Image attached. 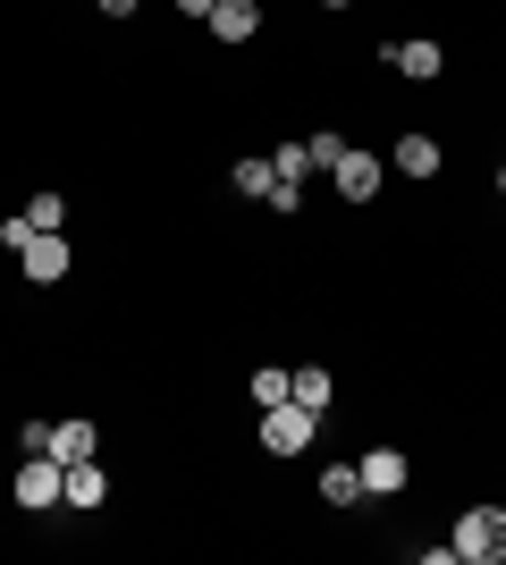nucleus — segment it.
<instances>
[{
	"label": "nucleus",
	"instance_id": "nucleus-1",
	"mask_svg": "<svg viewBox=\"0 0 506 565\" xmlns=\"http://www.w3.org/2000/svg\"><path fill=\"white\" fill-rule=\"evenodd\" d=\"M313 423H321V414H313V405H262V448L270 456H304V448H313Z\"/></svg>",
	"mask_w": 506,
	"mask_h": 565
},
{
	"label": "nucleus",
	"instance_id": "nucleus-2",
	"mask_svg": "<svg viewBox=\"0 0 506 565\" xmlns=\"http://www.w3.org/2000/svg\"><path fill=\"white\" fill-rule=\"evenodd\" d=\"M456 557L464 565L506 557V507H473V515H456Z\"/></svg>",
	"mask_w": 506,
	"mask_h": 565
},
{
	"label": "nucleus",
	"instance_id": "nucleus-3",
	"mask_svg": "<svg viewBox=\"0 0 506 565\" xmlns=\"http://www.w3.org/2000/svg\"><path fill=\"white\" fill-rule=\"evenodd\" d=\"M18 270H25V279H34V287L68 279V236H60V228H34V236H25V245H18Z\"/></svg>",
	"mask_w": 506,
	"mask_h": 565
},
{
	"label": "nucleus",
	"instance_id": "nucleus-4",
	"mask_svg": "<svg viewBox=\"0 0 506 565\" xmlns=\"http://www.w3.org/2000/svg\"><path fill=\"white\" fill-rule=\"evenodd\" d=\"M337 194H346V203H372V194H380V161H372V152H355V143H346V152H337Z\"/></svg>",
	"mask_w": 506,
	"mask_h": 565
},
{
	"label": "nucleus",
	"instance_id": "nucleus-5",
	"mask_svg": "<svg viewBox=\"0 0 506 565\" xmlns=\"http://www.w3.org/2000/svg\"><path fill=\"white\" fill-rule=\"evenodd\" d=\"M380 60H388V68H397V76H413V85H431V76L448 68V60H439V43H431V34H413V43L380 51Z\"/></svg>",
	"mask_w": 506,
	"mask_h": 565
},
{
	"label": "nucleus",
	"instance_id": "nucleus-6",
	"mask_svg": "<svg viewBox=\"0 0 506 565\" xmlns=\"http://www.w3.org/2000/svg\"><path fill=\"white\" fill-rule=\"evenodd\" d=\"M406 481H413V465L397 448H372V456H363V490H372V498H397Z\"/></svg>",
	"mask_w": 506,
	"mask_h": 565
},
{
	"label": "nucleus",
	"instance_id": "nucleus-7",
	"mask_svg": "<svg viewBox=\"0 0 506 565\" xmlns=\"http://www.w3.org/2000/svg\"><path fill=\"white\" fill-rule=\"evenodd\" d=\"M94 448H101V430L85 423V414H68V423H51V456H60V465H85Z\"/></svg>",
	"mask_w": 506,
	"mask_h": 565
},
{
	"label": "nucleus",
	"instance_id": "nucleus-8",
	"mask_svg": "<svg viewBox=\"0 0 506 565\" xmlns=\"http://www.w3.org/2000/svg\"><path fill=\"white\" fill-rule=\"evenodd\" d=\"M212 34H219V43H254V34H262V9H254V0H219Z\"/></svg>",
	"mask_w": 506,
	"mask_h": 565
},
{
	"label": "nucleus",
	"instance_id": "nucleus-9",
	"mask_svg": "<svg viewBox=\"0 0 506 565\" xmlns=\"http://www.w3.org/2000/svg\"><path fill=\"white\" fill-rule=\"evenodd\" d=\"M270 186H279V169H270V152H245V161H237V194L270 203Z\"/></svg>",
	"mask_w": 506,
	"mask_h": 565
},
{
	"label": "nucleus",
	"instance_id": "nucleus-10",
	"mask_svg": "<svg viewBox=\"0 0 506 565\" xmlns=\"http://www.w3.org/2000/svg\"><path fill=\"white\" fill-rule=\"evenodd\" d=\"M397 169H406V178H439V143L431 136H397Z\"/></svg>",
	"mask_w": 506,
	"mask_h": 565
},
{
	"label": "nucleus",
	"instance_id": "nucleus-11",
	"mask_svg": "<svg viewBox=\"0 0 506 565\" xmlns=\"http://www.w3.org/2000/svg\"><path fill=\"white\" fill-rule=\"evenodd\" d=\"M60 498H68V507H101V498H110V481L94 472V456H85V465H68V490H60Z\"/></svg>",
	"mask_w": 506,
	"mask_h": 565
},
{
	"label": "nucleus",
	"instance_id": "nucleus-12",
	"mask_svg": "<svg viewBox=\"0 0 506 565\" xmlns=\"http://www.w3.org/2000/svg\"><path fill=\"white\" fill-rule=\"evenodd\" d=\"M321 498H330V507H355L363 498V465H321Z\"/></svg>",
	"mask_w": 506,
	"mask_h": 565
},
{
	"label": "nucleus",
	"instance_id": "nucleus-13",
	"mask_svg": "<svg viewBox=\"0 0 506 565\" xmlns=\"http://www.w3.org/2000/svg\"><path fill=\"white\" fill-rule=\"evenodd\" d=\"M270 169H279V178H288V186H304V178H313V143H304V136H295V143H279V152H270Z\"/></svg>",
	"mask_w": 506,
	"mask_h": 565
},
{
	"label": "nucleus",
	"instance_id": "nucleus-14",
	"mask_svg": "<svg viewBox=\"0 0 506 565\" xmlns=\"http://www.w3.org/2000/svg\"><path fill=\"white\" fill-rule=\"evenodd\" d=\"M288 397H295V405H313V414H321V405H330V372H321V363L288 372Z\"/></svg>",
	"mask_w": 506,
	"mask_h": 565
},
{
	"label": "nucleus",
	"instance_id": "nucleus-15",
	"mask_svg": "<svg viewBox=\"0 0 506 565\" xmlns=\"http://www.w3.org/2000/svg\"><path fill=\"white\" fill-rule=\"evenodd\" d=\"M25 220H34V228H60V220H68V203H60V194H34V203H25Z\"/></svg>",
	"mask_w": 506,
	"mask_h": 565
},
{
	"label": "nucleus",
	"instance_id": "nucleus-16",
	"mask_svg": "<svg viewBox=\"0 0 506 565\" xmlns=\"http://www.w3.org/2000/svg\"><path fill=\"white\" fill-rule=\"evenodd\" d=\"M254 405H288V372H254Z\"/></svg>",
	"mask_w": 506,
	"mask_h": 565
},
{
	"label": "nucleus",
	"instance_id": "nucleus-17",
	"mask_svg": "<svg viewBox=\"0 0 506 565\" xmlns=\"http://www.w3.org/2000/svg\"><path fill=\"white\" fill-rule=\"evenodd\" d=\"M304 143H313V161H321V169H337V152H346V136H330V127H321V136H304Z\"/></svg>",
	"mask_w": 506,
	"mask_h": 565
},
{
	"label": "nucleus",
	"instance_id": "nucleus-18",
	"mask_svg": "<svg viewBox=\"0 0 506 565\" xmlns=\"http://www.w3.org/2000/svg\"><path fill=\"white\" fill-rule=\"evenodd\" d=\"M219 0H177V18H212Z\"/></svg>",
	"mask_w": 506,
	"mask_h": 565
},
{
	"label": "nucleus",
	"instance_id": "nucleus-19",
	"mask_svg": "<svg viewBox=\"0 0 506 565\" xmlns=\"http://www.w3.org/2000/svg\"><path fill=\"white\" fill-rule=\"evenodd\" d=\"M94 9H101V18H127V9H136V0H94Z\"/></svg>",
	"mask_w": 506,
	"mask_h": 565
},
{
	"label": "nucleus",
	"instance_id": "nucleus-20",
	"mask_svg": "<svg viewBox=\"0 0 506 565\" xmlns=\"http://www.w3.org/2000/svg\"><path fill=\"white\" fill-rule=\"evenodd\" d=\"M321 9H346V0H321Z\"/></svg>",
	"mask_w": 506,
	"mask_h": 565
},
{
	"label": "nucleus",
	"instance_id": "nucleus-21",
	"mask_svg": "<svg viewBox=\"0 0 506 565\" xmlns=\"http://www.w3.org/2000/svg\"><path fill=\"white\" fill-rule=\"evenodd\" d=\"M498 194H506V169H498Z\"/></svg>",
	"mask_w": 506,
	"mask_h": 565
}]
</instances>
